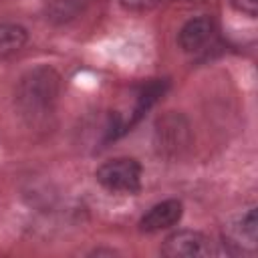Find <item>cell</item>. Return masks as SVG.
Segmentation results:
<instances>
[{
	"mask_svg": "<svg viewBox=\"0 0 258 258\" xmlns=\"http://www.w3.org/2000/svg\"><path fill=\"white\" fill-rule=\"evenodd\" d=\"M60 95V77L50 67L24 73L16 85V107L30 125H42L52 115Z\"/></svg>",
	"mask_w": 258,
	"mask_h": 258,
	"instance_id": "6da1fadb",
	"label": "cell"
},
{
	"mask_svg": "<svg viewBox=\"0 0 258 258\" xmlns=\"http://www.w3.org/2000/svg\"><path fill=\"white\" fill-rule=\"evenodd\" d=\"M97 181L111 194H137L141 187V165L133 157H115L99 165Z\"/></svg>",
	"mask_w": 258,
	"mask_h": 258,
	"instance_id": "7a4b0ae2",
	"label": "cell"
},
{
	"mask_svg": "<svg viewBox=\"0 0 258 258\" xmlns=\"http://www.w3.org/2000/svg\"><path fill=\"white\" fill-rule=\"evenodd\" d=\"M220 42V30L218 24L212 16L202 14L196 18H189L177 32V44L179 48L198 58V56H208Z\"/></svg>",
	"mask_w": 258,
	"mask_h": 258,
	"instance_id": "3957f363",
	"label": "cell"
},
{
	"mask_svg": "<svg viewBox=\"0 0 258 258\" xmlns=\"http://www.w3.org/2000/svg\"><path fill=\"white\" fill-rule=\"evenodd\" d=\"M256 250V208H248L224 226L222 252L226 254H252Z\"/></svg>",
	"mask_w": 258,
	"mask_h": 258,
	"instance_id": "277c9868",
	"label": "cell"
},
{
	"mask_svg": "<svg viewBox=\"0 0 258 258\" xmlns=\"http://www.w3.org/2000/svg\"><path fill=\"white\" fill-rule=\"evenodd\" d=\"M161 254L169 258H194V256H208L218 254L212 246V240L196 230H177L165 238L161 244Z\"/></svg>",
	"mask_w": 258,
	"mask_h": 258,
	"instance_id": "5b68a950",
	"label": "cell"
},
{
	"mask_svg": "<svg viewBox=\"0 0 258 258\" xmlns=\"http://www.w3.org/2000/svg\"><path fill=\"white\" fill-rule=\"evenodd\" d=\"M181 214H183V206L179 200H163L151 206L143 214V218L139 220V228L141 232H147V234L161 232V230L175 226L181 220Z\"/></svg>",
	"mask_w": 258,
	"mask_h": 258,
	"instance_id": "8992f818",
	"label": "cell"
},
{
	"mask_svg": "<svg viewBox=\"0 0 258 258\" xmlns=\"http://www.w3.org/2000/svg\"><path fill=\"white\" fill-rule=\"evenodd\" d=\"M28 40L24 26L14 22H0V56L16 54Z\"/></svg>",
	"mask_w": 258,
	"mask_h": 258,
	"instance_id": "52a82bcc",
	"label": "cell"
},
{
	"mask_svg": "<svg viewBox=\"0 0 258 258\" xmlns=\"http://www.w3.org/2000/svg\"><path fill=\"white\" fill-rule=\"evenodd\" d=\"M230 2H232V6L238 12L250 16V18H256V14H258V0H230Z\"/></svg>",
	"mask_w": 258,
	"mask_h": 258,
	"instance_id": "ba28073f",
	"label": "cell"
},
{
	"mask_svg": "<svg viewBox=\"0 0 258 258\" xmlns=\"http://www.w3.org/2000/svg\"><path fill=\"white\" fill-rule=\"evenodd\" d=\"M121 4L129 10H149L159 4V0H121Z\"/></svg>",
	"mask_w": 258,
	"mask_h": 258,
	"instance_id": "9c48e42d",
	"label": "cell"
}]
</instances>
